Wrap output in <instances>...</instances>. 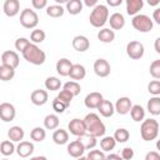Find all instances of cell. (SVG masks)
Here are the masks:
<instances>
[{
	"label": "cell",
	"instance_id": "1",
	"mask_svg": "<svg viewBox=\"0 0 160 160\" xmlns=\"http://www.w3.org/2000/svg\"><path fill=\"white\" fill-rule=\"evenodd\" d=\"M84 122L86 125V132L95 136V138H99V136H102L106 131L105 129V125L104 122L100 120L99 115L95 114V112H90L88 114L84 119Z\"/></svg>",
	"mask_w": 160,
	"mask_h": 160
},
{
	"label": "cell",
	"instance_id": "2",
	"mask_svg": "<svg viewBox=\"0 0 160 160\" xmlns=\"http://www.w3.org/2000/svg\"><path fill=\"white\" fill-rule=\"evenodd\" d=\"M22 56L28 62L32 65H42L46 60L45 52L36 44H30L22 52Z\"/></svg>",
	"mask_w": 160,
	"mask_h": 160
},
{
	"label": "cell",
	"instance_id": "3",
	"mask_svg": "<svg viewBox=\"0 0 160 160\" xmlns=\"http://www.w3.org/2000/svg\"><path fill=\"white\" fill-rule=\"evenodd\" d=\"M89 20H90V24L94 26V28H101L106 24V21H109V10L106 8V5H102V4H98L90 16H89Z\"/></svg>",
	"mask_w": 160,
	"mask_h": 160
},
{
	"label": "cell",
	"instance_id": "4",
	"mask_svg": "<svg viewBox=\"0 0 160 160\" xmlns=\"http://www.w3.org/2000/svg\"><path fill=\"white\" fill-rule=\"evenodd\" d=\"M140 134L142 140L145 141H151L156 139L159 134V122L155 119H146L142 121L140 126Z\"/></svg>",
	"mask_w": 160,
	"mask_h": 160
},
{
	"label": "cell",
	"instance_id": "5",
	"mask_svg": "<svg viewBox=\"0 0 160 160\" xmlns=\"http://www.w3.org/2000/svg\"><path fill=\"white\" fill-rule=\"evenodd\" d=\"M131 25L139 32H149L150 30H152L154 22H152V20L148 15H145V14H138V15H135L132 18Z\"/></svg>",
	"mask_w": 160,
	"mask_h": 160
},
{
	"label": "cell",
	"instance_id": "6",
	"mask_svg": "<svg viewBox=\"0 0 160 160\" xmlns=\"http://www.w3.org/2000/svg\"><path fill=\"white\" fill-rule=\"evenodd\" d=\"M20 24L25 29H34L39 24V16L34 10L24 9L20 14Z\"/></svg>",
	"mask_w": 160,
	"mask_h": 160
},
{
	"label": "cell",
	"instance_id": "7",
	"mask_svg": "<svg viewBox=\"0 0 160 160\" xmlns=\"http://www.w3.org/2000/svg\"><path fill=\"white\" fill-rule=\"evenodd\" d=\"M144 45L140 41H130L126 45V54L132 60H139L144 56Z\"/></svg>",
	"mask_w": 160,
	"mask_h": 160
},
{
	"label": "cell",
	"instance_id": "8",
	"mask_svg": "<svg viewBox=\"0 0 160 160\" xmlns=\"http://www.w3.org/2000/svg\"><path fill=\"white\" fill-rule=\"evenodd\" d=\"M69 130H70V134L80 138V136H84L86 134V125L84 122V120L81 119H72L70 120L69 125H68Z\"/></svg>",
	"mask_w": 160,
	"mask_h": 160
},
{
	"label": "cell",
	"instance_id": "9",
	"mask_svg": "<svg viewBox=\"0 0 160 160\" xmlns=\"http://www.w3.org/2000/svg\"><path fill=\"white\" fill-rule=\"evenodd\" d=\"M111 71V66L105 59H98L94 62V72L99 78H106Z\"/></svg>",
	"mask_w": 160,
	"mask_h": 160
},
{
	"label": "cell",
	"instance_id": "10",
	"mask_svg": "<svg viewBox=\"0 0 160 160\" xmlns=\"http://www.w3.org/2000/svg\"><path fill=\"white\" fill-rule=\"evenodd\" d=\"M15 115H16V110H15L12 104L2 102L0 105V118H1L2 121H5V122L12 121L15 119Z\"/></svg>",
	"mask_w": 160,
	"mask_h": 160
},
{
	"label": "cell",
	"instance_id": "11",
	"mask_svg": "<svg viewBox=\"0 0 160 160\" xmlns=\"http://www.w3.org/2000/svg\"><path fill=\"white\" fill-rule=\"evenodd\" d=\"M1 65H8L14 69L19 66V55L12 50H6L1 54Z\"/></svg>",
	"mask_w": 160,
	"mask_h": 160
},
{
	"label": "cell",
	"instance_id": "12",
	"mask_svg": "<svg viewBox=\"0 0 160 160\" xmlns=\"http://www.w3.org/2000/svg\"><path fill=\"white\" fill-rule=\"evenodd\" d=\"M102 101H104L102 95H101L100 92L94 91V92H90V94H88V95L85 96L84 104H85V106H86L88 109H98V108L101 105Z\"/></svg>",
	"mask_w": 160,
	"mask_h": 160
},
{
	"label": "cell",
	"instance_id": "13",
	"mask_svg": "<svg viewBox=\"0 0 160 160\" xmlns=\"http://www.w3.org/2000/svg\"><path fill=\"white\" fill-rule=\"evenodd\" d=\"M85 152V146L82 145V142L76 139L74 141H71L69 145H68V154L75 159H79L82 156V154Z\"/></svg>",
	"mask_w": 160,
	"mask_h": 160
},
{
	"label": "cell",
	"instance_id": "14",
	"mask_svg": "<svg viewBox=\"0 0 160 160\" xmlns=\"http://www.w3.org/2000/svg\"><path fill=\"white\" fill-rule=\"evenodd\" d=\"M131 108H132V104H131V100L128 96L119 98L115 102V111L120 115H125V114L130 112Z\"/></svg>",
	"mask_w": 160,
	"mask_h": 160
},
{
	"label": "cell",
	"instance_id": "15",
	"mask_svg": "<svg viewBox=\"0 0 160 160\" xmlns=\"http://www.w3.org/2000/svg\"><path fill=\"white\" fill-rule=\"evenodd\" d=\"M2 10L5 12L6 16H15L19 14L20 11V2L19 0H5L4 5H2Z\"/></svg>",
	"mask_w": 160,
	"mask_h": 160
},
{
	"label": "cell",
	"instance_id": "16",
	"mask_svg": "<svg viewBox=\"0 0 160 160\" xmlns=\"http://www.w3.org/2000/svg\"><path fill=\"white\" fill-rule=\"evenodd\" d=\"M48 98H49L48 91H46V90H42V89L34 90V91L31 92V95H30L31 102H32L34 105H36V106H41V105L46 104V102H48Z\"/></svg>",
	"mask_w": 160,
	"mask_h": 160
},
{
	"label": "cell",
	"instance_id": "17",
	"mask_svg": "<svg viewBox=\"0 0 160 160\" xmlns=\"http://www.w3.org/2000/svg\"><path fill=\"white\" fill-rule=\"evenodd\" d=\"M72 48H74L76 51H79V52H84V51L89 50V48H90V41H89V39H88L86 36H84V35H78V36H75V38L72 39Z\"/></svg>",
	"mask_w": 160,
	"mask_h": 160
},
{
	"label": "cell",
	"instance_id": "18",
	"mask_svg": "<svg viewBox=\"0 0 160 160\" xmlns=\"http://www.w3.org/2000/svg\"><path fill=\"white\" fill-rule=\"evenodd\" d=\"M109 22H110V28L112 30H120L125 26V18L121 12H114L110 15Z\"/></svg>",
	"mask_w": 160,
	"mask_h": 160
},
{
	"label": "cell",
	"instance_id": "19",
	"mask_svg": "<svg viewBox=\"0 0 160 160\" xmlns=\"http://www.w3.org/2000/svg\"><path fill=\"white\" fill-rule=\"evenodd\" d=\"M72 65H74V64H72L69 59L62 58V59H60V60L56 62V71H58V74L61 75V76H69Z\"/></svg>",
	"mask_w": 160,
	"mask_h": 160
},
{
	"label": "cell",
	"instance_id": "20",
	"mask_svg": "<svg viewBox=\"0 0 160 160\" xmlns=\"http://www.w3.org/2000/svg\"><path fill=\"white\" fill-rule=\"evenodd\" d=\"M34 151V144L30 141H20V144L16 146V152L20 158H28Z\"/></svg>",
	"mask_w": 160,
	"mask_h": 160
},
{
	"label": "cell",
	"instance_id": "21",
	"mask_svg": "<svg viewBox=\"0 0 160 160\" xmlns=\"http://www.w3.org/2000/svg\"><path fill=\"white\" fill-rule=\"evenodd\" d=\"M144 1L142 0H126V12L129 15H138V12L142 9Z\"/></svg>",
	"mask_w": 160,
	"mask_h": 160
},
{
	"label": "cell",
	"instance_id": "22",
	"mask_svg": "<svg viewBox=\"0 0 160 160\" xmlns=\"http://www.w3.org/2000/svg\"><path fill=\"white\" fill-rule=\"evenodd\" d=\"M98 110H99L100 115H102L104 118H110V116H112L114 112H115V106L112 105L111 101L104 100V101L101 102V105L98 108Z\"/></svg>",
	"mask_w": 160,
	"mask_h": 160
},
{
	"label": "cell",
	"instance_id": "23",
	"mask_svg": "<svg viewBox=\"0 0 160 160\" xmlns=\"http://www.w3.org/2000/svg\"><path fill=\"white\" fill-rule=\"evenodd\" d=\"M98 39L101 41V42H105V44H109V42H112L114 39H115V32L112 29H101L99 30L98 32Z\"/></svg>",
	"mask_w": 160,
	"mask_h": 160
},
{
	"label": "cell",
	"instance_id": "24",
	"mask_svg": "<svg viewBox=\"0 0 160 160\" xmlns=\"http://www.w3.org/2000/svg\"><path fill=\"white\" fill-rule=\"evenodd\" d=\"M85 75H86V70L80 64H74L70 70V74H69V76L72 80H82L85 78Z\"/></svg>",
	"mask_w": 160,
	"mask_h": 160
},
{
	"label": "cell",
	"instance_id": "25",
	"mask_svg": "<svg viewBox=\"0 0 160 160\" xmlns=\"http://www.w3.org/2000/svg\"><path fill=\"white\" fill-rule=\"evenodd\" d=\"M52 140H54V142L58 144V145H64V144H66L68 140H69V134H68V131L64 130V129H58V130H55L54 134H52Z\"/></svg>",
	"mask_w": 160,
	"mask_h": 160
},
{
	"label": "cell",
	"instance_id": "26",
	"mask_svg": "<svg viewBox=\"0 0 160 160\" xmlns=\"http://www.w3.org/2000/svg\"><path fill=\"white\" fill-rule=\"evenodd\" d=\"M66 10L70 15H78L82 10V1L81 0H70L66 2Z\"/></svg>",
	"mask_w": 160,
	"mask_h": 160
},
{
	"label": "cell",
	"instance_id": "27",
	"mask_svg": "<svg viewBox=\"0 0 160 160\" xmlns=\"http://www.w3.org/2000/svg\"><path fill=\"white\" fill-rule=\"evenodd\" d=\"M24 135L25 132L20 126H11L8 131V136L11 141H21L24 139Z\"/></svg>",
	"mask_w": 160,
	"mask_h": 160
},
{
	"label": "cell",
	"instance_id": "28",
	"mask_svg": "<svg viewBox=\"0 0 160 160\" xmlns=\"http://www.w3.org/2000/svg\"><path fill=\"white\" fill-rule=\"evenodd\" d=\"M59 122H60L59 121V118L55 114H49L44 119V126L48 130H55L59 126Z\"/></svg>",
	"mask_w": 160,
	"mask_h": 160
},
{
	"label": "cell",
	"instance_id": "29",
	"mask_svg": "<svg viewBox=\"0 0 160 160\" xmlns=\"http://www.w3.org/2000/svg\"><path fill=\"white\" fill-rule=\"evenodd\" d=\"M148 110L151 115H160V98L152 96L148 101Z\"/></svg>",
	"mask_w": 160,
	"mask_h": 160
},
{
	"label": "cell",
	"instance_id": "30",
	"mask_svg": "<svg viewBox=\"0 0 160 160\" xmlns=\"http://www.w3.org/2000/svg\"><path fill=\"white\" fill-rule=\"evenodd\" d=\"M15 76V69L8 65H1L0 66V79L2 81H9Z\"/></svg>",
	"mask_w": 160,
	"mask_h": 160
},
{
	"label": "cell",
	"instance_id": "31",
	"mask_svg": "<svg viewBox=\"0 0 160 160\" xmlns=\"http://www.w3.org/2000/svg\"><path fill=\"white\" fill-rule=\"evenodd\" d=\"M130 115H131V119L134 121L139 122V121L144 120V118H145V110L140 105H132V108L130 110Z\"/></svg>",
	"mask_w": 160,
	"mask_h": 160
},
{
	"label": "cell",
	"instance_id": "32",
	"mask_svg": "<svg viewBox=\"0 0 160 160\" xmlns=\"http://www.w3.org/2000/svg\"><path fill=\"white\" fill-rule=\"evenodd\" d=\"M81 142H82V145L85 146V150H90V149H94L95 146H96V144H98V141H96V138L95 136H92V135H90V134H85L84 136H80V138H78Z\"/></svg>",
	"mask_w": 160,
	"mask_h": 160
},
{
	"label": "cell",
	"instance_id": "33",
	"mask_svg": "<svg viewBox=\"0 0 160 160\" xmlns=\"http://www.w3.org/2000/svg\"><path fill=\"white\" fill-rule=\"evenodd\" d=\"M116 145V140L114 139V136H105L100 140V148L102 151H110L115 148Z\"/></svg>",
	"mask_w": 160,
	"mask_h": 160
},
{
	"label": "cell",
	"instance_id": "34",
	"mask_svg": "<svg viewBox=\"0 0 160 160\" xmlns=\"http://www.w3.org/2000/svg\"><path fill=\"white\" fill-rule=\"evenodd\" d=\"M65 9L61 5H49L46 8V14L50 18H60L64 15Z\"/></svg>",
	"mask_w": 160,
	"mask_h": 160
},
{
	"label": "cell",
	"instance_id": "35",
	"mask_svg": "<svg viewBox=\"0 0 160 160\" xmlns=\"http://www.w3.org/2000/svg\"><path fill=\"white\" fill-rule=\"evenodd\" d=\"M60 86H61V81L56 76H49L45 80V88L50 91H56L60 89Z\"/></svg>",
	"mask_w": 160,
	"mask_h": 160
},
{
	"label": "cell",
	"instance_id": "36",
	"mask_svg": "<svg viewBox=\"0 0 160 160\" xmlns=\"http://www.w3.org/2000/svg\"><path fill=\"white\" fill-rule=\"evenodd\" d=\"M30 138H31V140H34V141L41 142V141L46 138V131H45L42 128L36 126V128H34V129L31 130V132H30Z\"/></svg>",
	"mask_w": 160,
	"mask_h": 160
},
{
	"label": "cell",
	"instance_id": "37",
	"mask_svg": "<svg viewBox=\"0 0 160 160\" xmlns=\"http://www.w3.org/2000/svg\"><path fill=\"white\" fill-rule=\"evenodd\" d=\"M129 138H130V132L124 128H120L114 132V139L116 140V142H126Z\"/></svg>",
	"mask_w": 160,
	"mask_h": 160
},
{
	"label": "cell",
	"instance_id": "38",
	"mask_svg": "<svg viewBox=\"0 0 160 160\" xmlns=\"http://www.w3.org/2000/svg\"><path fill=\"white\" fill-rule=\"evenodd\" d=\"M16 150V148L14 146L12 141H9V140H4L0 145V151L4 156H9L11 154H14V151Z\"/></svg>",
	"mask_w": 160,
	"mask_h": 160
},
{
	"label": "cell",
	"instance_id": "39",
	"mask_svg": "<svg viewBox=\"0 0 160 160\" xmlns=\"http://www.w3.org/2000/svg\"><path fill=\"white\" fill-rule=\"evenodd\" d=\"M45 31L41 30V29H35L31 31L30 34V40L32 41V44H39V42H42L45 40Z\"/></svg>",
	"mask_w": 160,
	"mask_h": 160
},
{
	"label": "cell",
	"instance_id": "40",
	"mask_svg": "<svg viewBox=\"0 0 160 160\" xmlns=\"http://www.w3.org/2000/svg\"><path fill=\"white\" fill-rule=\"evenodd\" d=\"M64 90H68V91H70L74 96H78L79 94H80V91H81V88H80V85L76 82V81H68V82H65L64 84Z\"/></svg>",
	"mask_w": 160,
	"mask_h": 160
},
{
	"label": "cell",
	"instance_id": "41",
	"mask_svg": "<svg viewBox=\"0 0 160 160\" xmlns=\"http://www.w3.org/2000/svg\"><path fill=\"white\" fill-rule=\"evenodd\" d=\"M60 101H62L65 105H70V102H71V100H72V98H74V95L70 92V91H68V90H61L59 94H58V96H56Z\"/></svg>",
	"mask_w": 160,
	"mask_h": 160
},
{
	"label": "cell",
	"instance_id": "42",
	"mask_svg": "<svg viewBox=\"0 0 160 160\" xmlns=\"http://www.w3.org/2000/svg\"><path fill=\"white\" fill-rule=\"evenodd\" d=\"M149 71H150V75H151L154 79L159 80V79H160V60H154V61L150 64Z\"/></svg>",
	"mask_w": 160,
	"mask_h": 160
},
{
	"label": "cell",
	"instance_id": "43",
	"mask_svg": "<svg viewBox=\"0 0 160 160\" xmlns=\"http://www.w3.org/2000/svg\"><path fill=\"white\" fill-rule=\"evenodd\" d=\"M31 42L26 39V38H19V39H16V41H15V49L16 50H19L21 54L25 51V49L30 45Z\"/></svg>",
	"mask_w": 160,
	"mask_h": 160
},
{
	"label": "cell",
	"instance_id": "44",
	"mask_svg": "<svg viewBox=\"0 0 160 160\" xmlns=\"http://www.w3.org/2000/svg\"><path fill=\"white\" fill-rule=\"evenodd\" d=\"M148 91L154 96L160 95V80H152L148 85Z\"/></svg>",
	"mask_w": 160,
	"mask_h": 160
},
{
	"label": "cell",
	"instance_id": "45",
	"mask_svg": "<svg viewBox=\"0 0 160 160\" xmlns=\"http://www.w3.org/2000/svg\"><path fill=\"white\" fill-rule=\"evenodd\" d=\"M86 159L88 160H105L106 156L102 150H90Z\"/></svg>",
	"mask_w": 160,
	"mask_h": 160
},
{
	"label": "cell",
	"instance_id": "46",
	"mask_svg": "<svg viewBox=\"0 0 160 160\" xmlns=\"http://www.w3.org/2000/svg\"><path fill=\"white\" fill-rule=\"evenodd\" d=\"M66 108H68V105H65L62 101H60L58 98H55L54 100H52V109L56 111V112H59V114H62L65 110H66Z\"/></svg>",
	"mask_w": 160,
	"mask_h": 160
},
{
	"label": "cell",
	"instance_id": "47",
	"mask_svg": "<svg viewBox=\"0 0 160 160\" xmlns=\"http://www.w3.org/2000/svg\"><path fill=\"white\" fill-rule=\"evenodd\" d=\"M121 158L124 160H131L134 158V150L131 148H124L121 151Z\"/></svg>",
	"mask_w": 160,
	"mask_h": 160
},
{
	"label": "cell",
	"instance_id": "48",
	"mask_svg": "<svg viewBox=\"0 0 160 160\" xmlns=\"http://www.w3.org/2000/svg\"><path fill=\"white\" fill-rule=\"evenodd\" d=\"M31 5L34 6V9L40 10L48 6V1L46 0H31Z\"/></svg>",
	"mask_w": 160,
	"mask_h": 160
},
{
	"label": "cell",
	"instance_id": "49",
	"mask_svg": "<svg viewBox=\"0 0 160 160\" xmlns=\"http://www.w3.org/2000/svg\"><path fill=\"white\" fill-rule=\"evenodd\" d=\"M145 160H160V154L156 151H149L145 155Z\"/></svg>",
	"mask_w": 160,
	"mask_h": 160
},
{
	"label": "cell",
	"instance_id": "50",
	"mask_svg": "<svg viewBox=\"0 0 160 160\" xmlns=\"http://www.w3.org/2000/svg\"><path fill=\"white\" fill-rule=\"evenodd\" d=\"M152 20L156 24L160 25V8H158L156 10H154V12H152Z\"/></svg>",
	"mask_w": 160,
	"mask_h": 160
},
{
	"label": "cell",
	"instance_id": "51",
	"mask_svg": "<svg viewBox=\"0 0 160 160\" xmlns=\"http://www.w3.org/2000/svg\"><path fill=\"white\" fill-rule=\"evenodd\" d=\"M105 160H124V159L120 155H118V154H110V155L106 156Z\"/></svg>",
	"mask_w": 160,
	"mask_h": 160
},
{
	"label": "cell",
	"instance_id": "52",
	"mask_svg": "<svg viewBox=\"0 0 160 160\" xmlns=\"http://www.w3.org/2000/svg\"><path fill=\"white\" fill-rule=\"evenodd\" d=\"M106 2L110 6H119V5H121L122 0H106Z\"/></svg>",
	"mask_w": 160,
	"mask_h": 160
},
{
	"label": "cell",
	"instance_id": "53",
	"mask_svg": "<svg viewBox=\"0 0 160 160\" xmlns=\"http://www.w3.org/2000/svg\"><path fill=\"white\" fill-rule=\"evenodd\" d=\"M84 4H85L86 6H89V8H90V6H94V8H95V6L98 5V1H96V0H85Z\"/></svg>",
	"mask_w": 160,
	"mask_h": 160
},
{
	"label": "cell",
	"instance_id": "54",
	"mask_svg": "<svg viewBox=\"0 0 160 160\" xmlns=\"http://www.w3.org/2000/svg\"><path fill=\"white\" fill-rule=\"evenodd\" d=\"M154 48H155V51H156L158 54H160V36L155 40V42H154Z\"/></svg>",
	"mask_w": 160,
	"mask_h": 160
},
{
	"label": "cell",
	"instance_id": "55",
	"mask_svg": "<svg viewBox=\"0 0 160 160\" xmlns=\"http://www.w3.org/2000/svg\"><path fill=\"white\" fill-rule=\"evenodd\" d=\"M30 160H48L45 156H34V158H30Z\"/></svg>",
	"mask_w": 160,
	"mask_h": 160
},
{
	"label": "cell",
	"instance_id": "56",
	"mask_svg": "<svg viewBox=\"0 0 160 160\" xmlns=\"http://www.w3.org/2000/svg\"><path fill=\"white\" fill-rule=\"evenodd\" d=\"M159 4V1H150L149 0V5H158Z\"/></svg>",
	"mask_w": 160,
	"mask_h": 160
},
{
	"label": "cell",
	"instance_id": "57",
	"mask_svg": "<svg viewBox=\"0 0 160 160\" xmlns=\"http://www.w3.org/2000/svg\"><path fill=\"white\" fill-rule=\"evenodd\" d=\"M156 149L160 151V140H158V141H156Z\"/></svg>",
	"mask_w": 160,
	"mask_h": 160
},
{
	"label": "cell",
	"instance_id": "58",
	"mask_svg": "<svg viewBox=\"0 0 160 160\" xmlns=\"http://www.w3.org/2000/svg\"><path fill=\"white\" fill-rule=\"evenodd\" d=\"M78 160H88V159H86V158H84V156H81V158H79Z\"/></svg>",
	"mask_w": 160,
	"mask_h": 160
},
{
	"label": "cell",
	"instance_id": "59",
	"mask_svg": "<svg viewBox=\"0 0 160 160\" xmlns=\"http://www.w3.org/2000/svg\"><path fill=\"white\" fill-rule=\"evenodd\" d=\"M2 160H8V159H2Z\"/></svg>",
	"mask_w": 160,
	"mask_h": 160
}]
</instances>
